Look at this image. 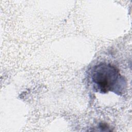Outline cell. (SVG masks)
Instances as JSON below:
<instances>
[{"label": "cell", "mask_w": 132, "mask_h": 132, "mask_svg": "<svg viewBox=\"0 0 132 132\" xmlns=\"http://www.w3.org/2000/svg\"><path fill=\"white\" fill-rule=\"evenodd\" d=\"M91 79L94 90L105 94L112 92L122 95L126 87L125 78L115 66L105 62L95 65L91 72Z\"/></svg>", "instance_id": "obj_1"}]
</instances>
